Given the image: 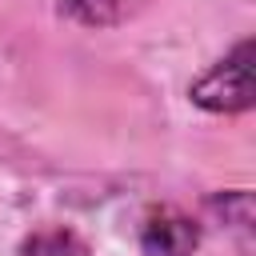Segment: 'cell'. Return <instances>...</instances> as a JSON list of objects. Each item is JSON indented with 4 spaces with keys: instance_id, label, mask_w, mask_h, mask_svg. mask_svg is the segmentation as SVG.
<instances>
[{
    "instance_id": "3",
    "label": "cell",
    "mask_w": 256,
    "mask_h": 256,
    "mask_svg": "<svg viewBox=\"0 0 256 256\" xmlns=\"http://www.w3.org/2000/svg\"><path fill=\"white\" fill-rule=\"evenodd\" d=\"M20 256H88V248L72 228H40L20 244Z\"/></svg>"
},
{
    "instance_id": "1",
    "label": "cell",
    "mask_w": 256,
    "mask_h": 256,
    "mask_svg": "<svg viewBox=\"0 0 256 256\" xmlns=\"http://www.w3.org/2000/svg\"><path fill=\"white\" fill-rule=\"evenodd\" d=\"M192 104L208 112H244L252 108V40H240L220 64H212L192 88Z\"/></svg>"
},
{
    "instance_id": "2",
    "label": "cell",
    "mask_w": 256,
    "mask_h": 256,
    "mask_svg": "<svg viewBox=\"0 0 256 256\" xmlns=\"http://www.w3.org/2000/svg\"><path fill=\"white\" fill-rule=\"evenodd\" d=\"M196 244H200V228L180 208H152L140 224L144 256H192Z\"/></svg>"
},
{
    "instance_id": "4",
    "label": "cell",
    "mask_w": 256,
    "mask_h": 256,
    "mask_svg": "<svg viewBox=\"0 0 256 256\" xmlns=\"http://www.w3.org/2000/svg\"><path fill=\"white\" fill-rule=\"evenodd\" d=\"M60 12H68L80 24H112L124 12V0H60Z\"/></svg>"
}]
</instances>
